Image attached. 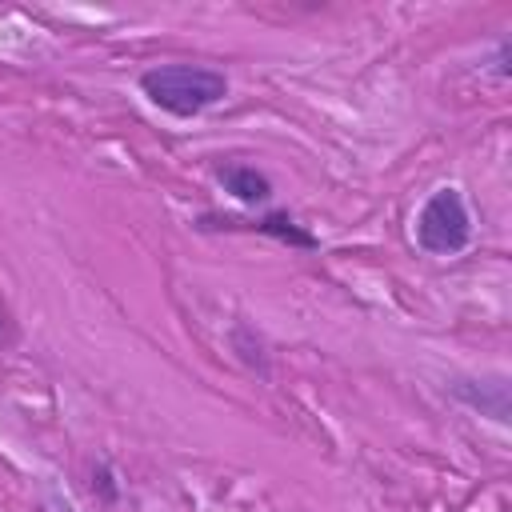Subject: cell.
I'll return each mask as SVG.
<instances>
[{"instance_id":"1","label":"cell","mask_w":512,"mask_h":512,"mask_svg":"<svg viewBox=\"0 0 512 512\" xmlns=\"http://www.w3.org/2000/svg\"><path fill=\"white\" fill-rule=\"evenodd\" d=\"M140 92L168 116H200L228 96V76L204 64H160L140 72Z\"/></svg>"},{"instance_id":"2","label":"cell","mask_w":512,"mask_h":512,"mask_svg":"<svg viewBox=\"0 0 512 512\" xmlns=\"http://www.w3.org/2000/svg\"><path fill=\"white\" fill-rule=\"evenodd\" d=\"M468 240H472V216L464 192L456 184L436 188L416 216V244L428 256H456L468 248Z\"/></svg>"},{"instance_id":"3","label":"cell","mask_w":512,"mask_h":512,"mask_svg":"<svg viewBox=\"0 0 512 512\" xmlns=\"http://www.w3.org/2000/svg\"><path fill=\"white\" fill-rule=\"evenodd\" d=\"M196 228L200 232H260V236H272V240H284L292 248H320V236L308 232L304 224H296L288 212L272 208V212H260V216H228V212H204L196 216Z\"/></svg>"},{"instance_id":"4","label":"cell","mask_w":512,"mask_h":512,"mask_svg":"<svg viewBox=\"0 0 512 512\" xmlns=\"http://www.w3.org/2000/svg\"><path fill=\"white\" fill-rule=\"evenodd\" d=\"M448 392L460 404L492 416L496 424H508V380L504 376H492V380H452Z\"/></svg>"},{"instance_id":"5","label":"cell","mask_w":512,"mask_h":512,"mask_svg":"<svg viewBox=\"0 0 512 512\" xmlns=\"http://www.w3.org/2000/svg\"><path fill=\"white\" fill-rule=\"evenodd\" d=\"M216 180L224 184V192H232L240 204H268L272 200V180L252 168V164H220L216 168Z\"/></svg>"},{"instance_id":"6","label":"cell","mask_w":512,"mask_h":512,"mask_svg":"<svg viewBox=\"0 0 512 512\" xmlns=\"http://www.w3.org/2000/svg\"><path fill=\"white\" fill-rule=\"evenodd\" d=\"M232 348L240 352V360H244L248 368H256V372H268V356H264V344H260V336H256L248 324H236V328H232Z\"/></svg>"},{"instance_id":"7","label":"cell","mask_w":512,"mask_h":512,"mask_svg":"<svg viewBox=\"0 0 512 512\" xmlns=\"http://www.w3.org/2000/svg\"><path fill=\"white\" fill-rule=\"evenodd\" d=\"M92 492H96L104 504H116V500H120V488H116V476H112L108 464H96V472H92Z\"/></svg>"}]
</instances>
